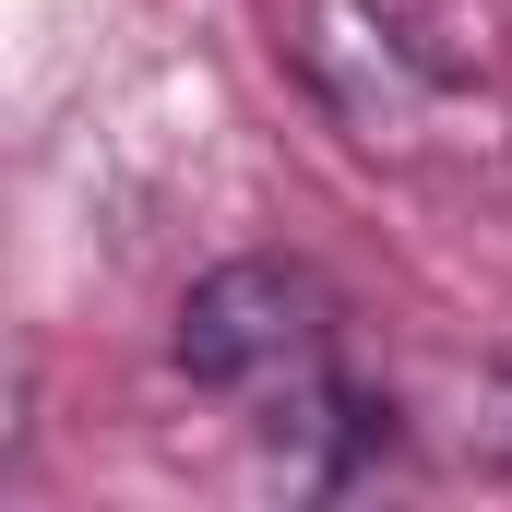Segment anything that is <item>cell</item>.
<instances>
[{"instance_id":"6da1fadb","label":"cell","mask_w":512,"mask_h":512,"mask_svg":"<svg viewBox=\"0 0 512 512\" xmlns=\"http://www.w3.org/2000/svg\"><path fill=\"white\" fill-rule=\"evenodd\" d=\"M167 358H179L203 393H274V382H298V370H322V286H310L298 262H274V251L215 262V274L179 298Z\"/></svg>"},{"instance_id":"7a4b0ae2","label":"cell","mask_w":512,"mask_h":512,"mask_svg":"<svg viewBox=\"0 0 512 512\" xmlns=\"http://www.w3.org/2000/svg\"><path fill=\"white\" fill-rule=\"evenodd\" d=\"M489 441H501V453H512V370H501V382H489Z\"/></svg>"}]
</instances>
